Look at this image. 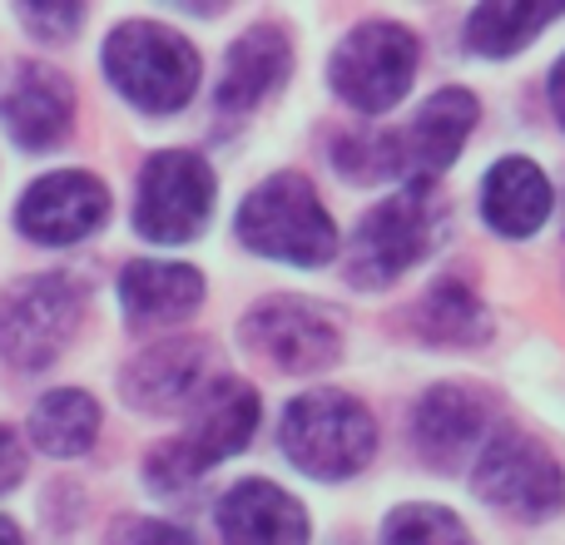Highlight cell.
Wrapping results in <instances>:
<instances>
[{
  "mask_svg": "<svg viewBox=\"0 0 565 545\" xmlns=\"http://www.w3.org/2000/svg\"><path fill=\"white\" fill-rule=\"evenodd\" d=\"M417 75V40L392 20L358 25L332 55V89L362 115H387Z\"/></svg>",
  "mask_w": 565,
  "mask_h": 545,
  "instance_id": "cell-7",
  "label": "cell"
},
{
  "mask_svg": "<svg viewBox=\"0 0 565 545\" xmlns=\"http://www.w3.org/2000/svg\"><path fill=\"white\" fill-rule=\"evenodd\" d=\"M109 214V194L95 174L79 169H60L45 174L40 184H30V194L20 199L15 224L40 244H79L85 234H95Z\"/></svg>",
  "mask_w": 565,
  "mask_h": 545,
  "instance_id": "cell-12",
  "label": "cell"
},
{
  "mask_svg": "<svg viewBox=\"0 0 565 545\" xmlns=\"http://www.w3.org/2000/svg\"><path fill=\"white\" fill-rule=\"evenodd\" d=\"M244 342L282 372H312L338 362V328L302 298H268L244 318Z\"/></svg>",
  "mask_w": 565,
  "mask_h": 545,
  "instance_id": "cell-11",
  "label": "cell"
},
{
  "mask_svg": "<svg viewBox=\"0 0 565 545\" xmlns=\"http://www.w3.org/2000/svg\"><path fill=\"white\" fill-rule=\"evenodd\" d=\"M481 209L487 224L507 238H526L546 224L551 214V184L531 159H501L481 184Z\"/></svg>",
  "mask_w": 565,
  "mask_h": 545,
  "instance_id": "cell-17",
  "label": "cell"
},
{
  "mask_svg": "<svg viewBox=\"0 0 565 545\" xmlns=\"http://www.w3.org/2000/svg\"><path fill=\"white\" fill-rule=\"evenodd\" d=\"M471 125H477V99L467 89H441L417 109L407 129L372 139H342L338 145V169L348 179H402V184H427L431 174L457 164L461 145H467Z\"/></svg>",
  "mask_w": 565,
  "mask_h": 545,
  "instance_id": "cell-1",
  "label": "cell"
},
{
  "mask_svg": "<svg viewBox=\"0 0 565 545\" xmlns=\"http://www.w3.org/2000/svg\"><path fill=\"white\" fill-rule=\"evenodd\" d=\"M565 6H526V0H497V6H481L471 10L467 20V35L471 50L481 55H511V50L531 45L551 20H561Z\"/></svg>",
  "mask_w": 565,
  "mask_h": 545,
  "instance_id": "cell-21",
  "label": "cell"
},
{
  "mask_svg": "<svg viewBox=\"0 0 565 545\" xmlns=\"http://www.w3.org/2000/svg\"><path fill=\"white\" fill-rule=\"evenodd\" d=\"M372 447H377V427L348 392H308L282 412V451L292 467L318 481H342L362 471Z\"/></svg>",
  "mask_w": 565,
  "mask_h": 545,
  "instance_id": "cell-4",
  "label": "cell"
},
{
  "mask_svg": "<svg viewBox=\"0 0 565 545\" xmlns=\"http://www.w3.org/2000/svg\"><path fill=\"white\" fill-rule=\"evenodd\" d=\"M20 477H25V451H20V441L10 437L6 427H0V491H10Z\"/></svg>",
  "mask_w": 565,
  "mask_h": 545,
  "instance_id": "cell-26",
  "label": "cell"
},
{
  "mask_svg": "<svg viewBox=\"0 0 565 545\" xmlns=\"http://www.w3.org/2000/svg\"><path fill=\"white\" fill-rule=\"evenodd\" d=\"M0 545H20V531H15V526H10V521H6V516H0Z\"/></svg>",
  "mask_w": 565,
  "mask_h": 545,
  "instance_id": "cell-28",
  "label": "cell"
},
{
  "mask_svg": "<svg viewBox=\"0 0 565 545\" xmlns=\"http://www.w3.org/2000/svg\"><path fill=\"white\" fill-rule=\"evenodd\" d=\"M477 491L501 511H521V516H551L565 496L561 467L536 447L531 437H497L477 461Z\"/></svg>",
  "mask_w": 565,
  "mask_h": 545,
  "instance_id": "cell-10",
  "label": "cell"
},
{
  "mask_svg": "<svg viewBox=\"0 0 565 545\" xmlns=\"http://www.w3.org/2000/svg\"><path fill=\"white\" fill-rule=\"evenodd\" d=\"M119 302H125V318L135 328L174 322L204 302V278L184 264H149V258H139V264L119 272Z\"/></svg>",
  "mask_w": 565,
  "mask_h": 545,
  "instance_id": "cell-15",
  "label": "cell"
},
{
  "mask_svg": "<svg viewBox=\"0 0 565 545\" xmlns=\"http://www.w3.org/2000/svg\"><path fill=\"white\" fill-rule=\"evenodd\" d=\"M79 328V288L65 272L30 278L0 302V352L15 367H45Z\"/></svg>",
  "mask_w": 565,
  "mask_h": 545,
  "instance_id": "cell-9",
  "label": "cell"
},
{
  "mask_svg": "<svg viewBox=\"0 0 565 545\" xmlns=\"http://www.w3.org/2000/svg\"><path fill=\"white\" fill-rule=\"evenodd\" d=\"M254 427H258V392L234 377L214 382V387L199 397V412L184 437L149 457V477H154V487H189V481H194L199 471H209L214 461L244 451Z\"/></svg>",
  "mask_w": 565,
  "mask_h": 545,
  "instance_id": "cell-5",
  "label": "cell"
},
{
  "mask_svg": "<svg viewBox=\"0 0 565 545\" xmlns=\"http://www.w3.org/2000/svg\"><path fill=\"white\" fill-rule=\"evenodd\" d=\"M288 75V40L278 30L258 25L248 35H238V45L228 50V70L218 85V105L224 109H254L278 79Z\"/></svg>",
  "mask_w": 565,
  "mask_h": 545,
  "instance_id": "cell-19",
  "label": "cell"
},
{
  "mask_svg": "<svg viewBox=\"0 0 565 545\" xmlns=\"http://www.w3.org/2000/svg\"><path fill=\"white\" fill-rule=\"evenodd\" d=\"M70 115H75V89H70L65 75H55L45 65H25L0 95V119L15 135V145L25 149L60 145L70 129Z\"/></svg>",
  "mask_w": 565,
  "mask_h": 545,
  "instance_id": "cell-13",
  "label": "cell"
},
{
  "mask_svg": "<svg viewBox=\"0 0 565 545\" xmlns=\"http://www.w3.org/2000/svg\"><path fill=\"white\" fill-rule=\"evenodd\" d=\"M204 367L209 352L199 342H164L125 372V392L149 412L184 407V402L204 397Z\"/></svg>",
  "mask_w": 565,
  "mask_h": 545,
  "instance_id": "cell-16",
  "label": "cell"
},
{
  "mask_svg": "<svg viewBox=\"0 0 565 545\" xmlns=\"http://www.w3.org/2000/svg\"><path fill=\"white\" fill-rule=\"evenodd\" d=\"M487 431V407L461 387H437L417 407V447L431 467H457Z\"/></svg>",
  "mask_w": 565,
  "mask_h": 545,
  "instance_id": "cell-18",
  "label": "cell"
},
{
  "mask_svg": "<svg viewBox=\"0 0 565 545\" xmlns=\"http://www.w3.org/2000/svg\"><path fill=\"white\" fill-rule=\"evenodd\" d=\"M437 224L441 214H437V199L427 194V184H412L397 199H382L358 224V234H352V258H348L352 282L358 288H382L397 272H407L431 248Z\"/></svg>",
  "mask_w": 565,
  "mask_h": 545,
  "instance_id": "cell-6",
  "label": "cell"
},
{
  "mask_svg": "<svg viewBox=\"0 0 565 545\" xmlns=\"http://www.w3.org/2000/svg\"><path fill=\"white\" fill-rule=\"evenodd\" d=\"M551 105H556V115H561V125H565V55H561L556 75H551Z\"/></svg>",
  "mask_w": 565,
  "mask_h": 545,
  "instance_id": "cell-27",
  "label": "cell"
},
{
  "mask_svg": "<svg viewBox=\"0 0 565 545\" xmlns=\"http://www.w3.org/2000/svg\"><path fill=\"white\" fill-rule=\"evenodd\" d=\"M382 545H477L451 511L441 506H402L382 526Z\"/></svg>",
  "mask_w": 565,
  "mask_h": 545,
  "instance_id": "cell-23",
  "label": "cell"
},
{
  "mask_svg": "<svg viewBox=\"0 0 565 545\" xmlns=\"http://www.w3.org/2000/svg\"><path fill=\"white\" fill-rule=\"evenodd\" d=\"M115 545H194V541H189V531L169 526V521H129L115 536Z\"/></svg>",
  "mask_w": 565,
  "mask_h": 545,
  "instance_id": "cell-24",
  "label": "cell"
},
{
  "mask_svg": "<svg viewBox=\"0 0 565 545\" xmlns=\"http://www.w3.org/2000/svg\"><path fill=\"white\" fill-rule=\"evenodd\" d=\"M218 531L228 545H308V516L274 481H238L218 501Z\"/></svg>",
  "mask_w": 565,
  "mask_h": 545,
  "instance_id": "cell-14",
  "label": "cell"
},
{
  "mask_svg": "<svg viewBox=\"0 0 565 545\" xmlns=\"http://www.w3.org/2000/svg\"><path fill=\"white\" fill-rule=\"evenodd\" d=\"M214 209V174L204 159L169 149L145 164L139 179V204H135V228L149 244H189L199 228L209 224Z\"/></svg>",
  "mask_w": 565,
  "mask_h": 545,
  "instance_id": "cell-8",
  "label": "cell"
},
{
  "mask_svg": "<svg viewBox=\"0 0 565 545\" xmlns=\"http://www.w3.org/2000/svg\"><path fill=\"white\" fill-rule=\"evenodd\" d=\"M95 431H99V407L85 392L60 387L50 397H40L35 412H30V437L50 457H79V451H89Z\"/></svg>",
  "mask_w": 565,
  "mask_h": 545,
  "instance_id": "cell-20",
  "label": "cell"
},
{
  "mask_svg": "<svg viewBox=\"0 0 565 545\" xmlns=\"http://www.w3.org/2000/svg\"><path fill=\"white\" fill-rule=\"evenodd\" d=\"M105 70L125 89V99H135L149 115H174L199 89V50L179 30L149 20H129L109 35Z\"/></svg>",
  "mask_w": 565,
  "mask_h": 545,
  "instance_id": "cell-3",
  "label": "cell"
},
{
  "mask_svg": "<svg viewBox=\"0 0 565 545\" xmlns=\"http://www.w3.org/2000/svg\"><path fill=\"white\" fill-rule=\"evenodd\" d=\"M238 238H244L254 254L282 258V264L298 268H318L332 258L338 234H332V218L322 214L318 194L302 174H274L244 199L238 209Z\"/></svg>",
  "mask_w": 565,
  "mask_h": 545,
  "instance_id": "cell-2",
  "label": "cell"
},
{
  "mask_svg": "<svg viewBox=\"0 0 565 545\" xmlns=\"http://www.w3.org/2000/svg\"><path fill=\"white\" fill-rule=\"evenodd\" d=\"M20 15H25V25H35V30H50V35H60L65 40L70 30L85 20V10L79 6H55V10H35V6H20Z\"/></svg>",
  "mask_w": 565,
  "mask_h": 545,
  "instance_id": "cell-25",
  "label": "cell"
},
{
  "mask_svg": "<svg viewBox=\"0 0 565 545\" xmlns=\"http://www.w3.org/2000/svg\"><path fill=\"white\" fill-rule=\"evenodd\" d=\"M417 322L431 342H481V332H487V312H481L477 292L461 278H441L437 288L422 298Z\"/></svg>",
  "mask_w": 565,
  "mask_h": 545,
  "instance_id": "cell-22",
  "label": "cell"
}]
</instances>
